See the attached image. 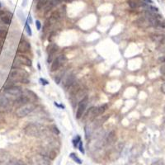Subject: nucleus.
Instances as JSON below:
<instances>
[{
    "instance_id": "bb28decb",
    "label": "nucleus",
    "mask_w": 165,
    "mask_h": 165,
    "mask_svg": "<svg viewBox=\"0 0 165 165\" xmlns=\"http://www.w3.org/2000/svg\"><path fill=\"white\" fill-rule=\"evenodd\" d=\"M52 130L54 132V134H56V135H59L60 134V130L58 129V127L56 126H52Z\"/></svg>"
},
{
    "instance_id": "7c9ffc66",
    "label": "nucleus",
    "mask_w": 165,
    "mask_h": 165,
    "mask_svg": "<svg viewBox=\"0 0 165 165\" xmlns=\"http://www.w3.org/2000/svg\"><path fill=\"white\" fill-rule=\"evenodd\" d=\"M151 165H164V163H163V162L162 160H159V161L153 162Z\"/></svg>"
},
{
    "instance_id": "9d476101",
    "label": "nucleus",
    "mask_w": 165,
    "mask_h": 165,
    "mask_svg": "<svg viewBox=\"0 0 165 165\" xmlns=\"http://www.w3.org/2000/svg\"><path fill=\"white\" fill-rule=\"evenodd\" d=\"M79 89H80V86H79V84H78V83H76V82H74V84L70 86V87H69V95L71 97H74L76 94H77V93H78V91H79Z\"/></svg>"
},
{
    "instance_id": "6e6552de",
    "label": "nucleus",
    "mask_w": 165,
    "mask_h": 165,
    "mask_svg": "<svg viewBox=\"0 0 165 165\" xmlns=\"http://www.w3.org/2000/svg\"><path fill=\"white\" fill-rule=\"evenodd\" d=\"M30 43H28L26 41H21L20 44H19V46H18V52H21V53L28 52L30 51Z\"/></svg>"
},
{
    "instance_id": "f257e3e1",
    "label": "nucleus",
    "mask_w": 165,
    "mask_h": 165,
    "mask_svg": "<svg viewBox=\"0 0 165 165\" xmlns=\"http://www.w3.org/2000/svg\"><path fill=\"white\" fill-rule=\"evenodd\" d=\"M34 109H35V106L31 103H27V104L19 107L16 111V115L18 117H27V115H29L31 112L34 111Z\"/></svg>"
},
{
    "instance_id": "39448f33",
    "label": "nucleus",
    "mask_w": 165,
    "mask_h": 165,
    "mask_svg": "<svg viewBox=\"0 0 165 165\" xmlns=\"http://www.w3.org/2000/svg\"><path fill=\"white\" fill-rule=\"evenodd\" d=\"M5 93L13 97H20L22 93L21 87H17V86H10V87H5Z\"/></svg>"
},
{
    "instance_id": "a211bd4d",
    "label": "nucleus",
    "mask_w": 165,
    "mask_h": 165,
    "mask_svg": "<svg viewBox=\"0 0 165 165\" xmlns=\"http://www.w3.org/2000/svg\"><path fill=\"white\" fill-rule=\"evenodd\" d=\"M0 18H1V21H3L4 24L9 25L11 23V17H9L8 15H3Z\"/></svg>"
},
{
    "instance_id": "2f4dec72",
    "label": "nucleus",
    "mask_w": 165,
    "mask_h": 165,
    "mask_svg": "<svg viewBox=\"0 0 165 165\" xmlns=\"http://www.w3.org/2000/svg\"><path fill=\"white\" fill-rule=\"evenodd\" d=\"M160 73H161L163 75H164L165 76V64H163V65H162L160 67Z\"/></svg>"
},
{
    "instance_id": "c756f323",
    "label": "nucleus",
    "mask_w": 165,
    "mask_h": 165,
    "mask_svg": "<svg viewBox=\"0 0 165 165\" xmlns=\"http://www.w3.org/2000/svg\"><path fill=\"white\" fill-rule=\"evenodd\" d=\"M36 29H37V30H41V21H38V20H36Z\"/></svg>"
},
{
    "instance_id": "f8f14e48",
    "label": "nucleus",
    "mask_w": 165,
    "mask_h": 165,
    "mask_svg": "<svg viewBox=\"0 0 165 165\" xmlns=\"http://www.w3.org/2000/svg\"><path fill=\"white\" fill-rule=\"evenodd\" d=\"M57 45H54V44H51V45H48L47 47V51H48L49 53V58H48V62L50 63L51 61V59H52V56L54 55V54L57 51Z\"/></svg>"
},
{
    "instance_id": "a19ab883",
    "label": "nucleus",
    "mask_w": 165,
    "mask_h": 165,
    "mask_svg": "<svg viewBox=\"0 0 165 165\" xmlns=\"http://www.w3.org/2000/svg\"><path fill=\"white\" fill-rule=\"evenodd\" d=\"M0 9H1V4H0Z\"/></svg>"
},
{
    "instance_id": "423d86ee",
    "label": "nucleus",
    "mask_w": 165,
    "mask_h": 165,
    "mask_svg": "<svg viewBox=\"0 0 165 165\" xmlns=\"http://www.w3.org/2000/svg\"><path fill=\"white\" fill-rule=\"evenodd\" d=\"M11 100L4 94H0V108L7 109L10 107Z\"/></svg>"
},
{
    "instance_id": "0eeeda50",
    "label": "nucleus",
    "mask_w": 165,
    "mask_h": 165,
    "mask_svg": "<svg viewBox=\"0 0 165 165\" xmlns=\"http://www.w3.org/2000/svg\"><path fill=\"white\" fill-rule=\"evenodd\" d=\"M33 165H51L50 159L45 156H38L36 157V162Z\"/></svg>"
},
{
    "instance_id": "4be33fe9",
    "label": "nucleus",
    "mask_w": 165,
    "mask_h": 165,
    "mask_svg": "<svg viewBox=\"0 0 165 165\" xmlns=\"http://www.w3.org/2000/svg\"><path fill=\"white\" fill-rule=\"evenodd\" d=\"M127 3H128V5H129L131 8H137V3L134 1V0H128L127 1Z\"/></svg>"
},
{
    "instance_id": "f03ea898",
    "label": "nucleus",
    "mask_w": 165,
    "mask_h": 165,
    "mask_svg": "<svg viewBox=\"0 0 165 165\" xmlns=\"http://www.w3.org/2000/svg\"><path fill=\"white\" fill-rule=\"evenodd\" d=\"M87 102H88V97L87 96H85L83 99H81L79 102H78V107L77 109V112H76V118L77 119H80L85 111V109L87 107Z\"/></svg>"
},
{
    "instance_id": "4c0bfd02",
    "label": "nucleus",
    "mask_w": 165,
    "mask_h": 165,
    "mask_svg": "<svg viewBox=\"0 0 165 165\" xmlns=\"http://www.w3.org/2000/svg\"><path fill=\"white\" fill-rule=\"evenodd\" d=\"M144 1H145V2H146V3H153V2H152V1H151V0H144Z\"/></svg>"
},
{
    "instance_id": "c9c22d12",
    "label": "nucleus",
    "mask_w": 165,
    "mask_h": 165,
    "mask_svg": "<svg viewBox=\"0 0 165 165\" xmlns=\"http://www.w3.org/2000/svg\"><path fill=\"white\" fill-rule=\"evenodd\" d=\"M161 91H162L163 93H165V83L163 84L162 87H161Z\"/></svg>"
},
{
    "instance_id": "5701e85b",
    "label": "nucleus",
    "mask_w": 165,
    "mask_h": 165,
    "mask_svg": "<svg viewBox=\"0 0 165 165\" xmlns=\"http://www.w3.org/2000/svg\"><path fill=\"white\" fill-rule=\"evenodd\" d=\"M80 141H81V138H80V136H78H78H77V137H76L74 140H73V144H74V146L75 148L77 147Z\"/></svg>"
},
{
    "instance_id": "e433bc0d",
    "label": "nucleus",
    "mask_w": 165,
    "mask_h": 165,
    "mask_svg": "<svg viewBox=\"0 0 165 165\" xmlns=\"http://www.w3.org/2000/svg\"><path fill=\"white\" fill-rule=\"evenodd\" d=\"M27 1H28V0H23V3H22V6L25 7V6H26V5H27Z\"/></svg>"
},
{
    "instance_id": "4468645a",
    "label": "nucleus",
    "mask_w": 165,
    "mask_h": 165,
    "mask_svg": "<svg viewBox=\"0 0 165 165\" xmlns=\"http://www.w3.org/2000/svg\"><path fill=\"white\" fill-rule=\"evenodd\" d=\"M75 82V76L74 74L69 75L67 78H66L65 82H64V87H69Z\"/></svg>"
},
{
    "instance_id": "393cba45",
    "label": "nucleus",
    "mask_w": 165,
    "mask_h": 165,
    "mask_svg": "<svg viewBox=\"0 0 165 165\" xmlns=\"http://www.w3.org/2000/svg\"><path fill=\"white\" fill-rule=\"evenodd\" d=\"M25 28H26V31H27V34H28L29 36H31V35H32V32H31V29L30 26H29V24H28L27 22H26V25H25Z\"/></svg>"
},
{
    "instance_id": "473e14b6",
    "label": "nucleus",
    "mask_w": 165,
    "mask_h": 165,
    "mask_svg": "<svg viewBox=\"0 0 165 165\" xmlns=\"http://www.w3.org/2000/svg\"><path fill=\"white\" fill-rule=\"evenodd\" d=\"M27 23L29 24V23H32V19H31V14H29V16H28V18H27Z\"/></svg>"
},
{
    "instance_id": "aec40b11",
    "label": "nucleus",
    "mask_w": 165,
    "mask_h": 165,
    "mask_svg": "<svg viewBox=\"0 0 165 165\" xmlns=\"http://www.w3.org/2000/svg\"><path fill=\"white\" fill-rule=\"evenodd\" d=\"M62 1H63V0H51V1H49L48 2V4L50 6H51L53 8V7L57 6L58 4L61 3Z\"/></svg>"
},
{
    "instance_id": "cd10ccee",
    "label": "nucleus",
    "mask_w": 165,
    "mask_h": 165,
    "mask_svg": "<svg viewBox=\"0 0 165 165\" xmlns=\"http://www.w3.org/2000/svg\"><path fill=\"white\" fill-rule=\"evenodd\" d=\"M78 149H79V150H80V152L83 153H84V147H83V142L82 141H80L79 142V144H78Z\"/></svg>"
},
{
    "instance_id": "b1692460",
    "label": "nucleus",
    "mask_w": 165,
    "mask_h": 165,
    "mask_svg": "<svg viewBox=\"0 0 165 165\" xmlns=\"http://www.w3.org/2000/svg\"><path fill=\"white\" fill-rule=\"evenodd\" d=\"M85 134H86V138H88V136H90L91 135V130H90V127L87 126H85Z\"/></svg>"
},
{
    "instance_id": "ea45409f",
    "label": "nucleus",
    "mask_w": 165,
    "mask_h": 165,
    "mask_svg": "<svg viewBox=\"0 0 165 165\" xmlns=\"http://www.w3.org/2000/svg\"><path fill=\"white\" fill-rule=\"evenodd\" d=\"M67 1H73V0H67Z\"/></svg>"
},
{
    "instance_id": "6ab92c4d",
    "label": "nucleus",
    "mask_w": 165,
    "mask_h": 165,
    "mask_svg": "<svg viewBox=\"0 0 165 165\" xmlns=\"http://www.w3.org/2000/svg\"><path fill=\"white\" fill-rule=\"evenodd\" d=\"M69 157L71 158V159L74 160V161H75L76 163H78V164H81L82 163V161H81V159H79L76 154H75L74 153H70V155H69Z\"/></svg>"
},
{
    "instance_id": "2eb2a0df",
    "label": "nucleus",
    "mask_w": 165,
    "mask_h": 165,
    "mask_svg": "<svg viewBox=\"0 0 165 165\" xmlns=\"http://www.w3.org/2000/svg\"><path fill=\"white\" fill-rule=\"evenodd\" d=\"M107 109V104H103V105L100 106V107H96V111H97V117L103 114Z\"/></svg>"
},
{
    "instance_id": "c85d7f7f",
    "label": "nucleus",
    "mask_w": 165,
    "mask_h": 165,
    "mask_svg": "<svg viewBox=\"0 0 165 165\" xmlns=\"http://www.w3.org/2000/svg\"><path fill=\"white\" fill-rule=\"evenodd\" d=\"M40 82H41V84H42V85H47V84H49L48 81L46 80V79H45V78H40Z\"/></svg>"
},
{
    "instance_id": "ddd939ff",
    "label": "nucleus",
    "mask_w": 165,
    "mask_h": 165,
    "mask_svg": "<svg viewBox=\"0 0 165 165\" xmlns=\"http://www.w3.org/2000/svg\"><path fill=\"white\" fill-rule=\"evenodd\" d=\"M116 140H117L116 133H115V131L112 130V131H111L108 134L107 137L105 140V144L106 145H109V144H113Z\"/></svg>"
},
{
    "instance_id": "f3484780",
    "label": "nucleus",
    "mask_w": 165,
    "mask_h": 165,
    "mask_svg": "<svg viewBox=\"0 0 165 165\" xmlns=\"http://www.w3.org/2000/svg\"><path fill=\"white\" fill-rule=\"evenodd\" d=\"M48 2L49 0H39L38 3H36V9L40 10V9L43 8V7H45Z\"/></svg>"
},
{
    "instance_id": "20e7f679",
    "label": "nucleus",
    "mask_w": 165,
    "mask_h": 165,
    "mask_svg": "<svg viewBox=\"0 0 165 165\" xmlns=\"http://www.w3.org/2000/svg\"><path fill=\"white\" fill-rule=\"evenodd\" d=\"M25 133L28 136H39L40 129L36 124H29L25 128Z\"/></svg>"
},
{
    "instance_id": "f704fd0d",
    "label": "nucleus",
    "mask_w": 165,
    "mask_h": 165,
    "mask_svg": "<svg viewBox=\"0 0 165 165\" xmlns=\"http://www.w3.org/2000/svg\"><path fill=\"white\" fill-rule=\"evenodd\" d=\"M159 62H162V63H164L165 62V58L164 57H160L159 59Z\"/></svg>"
},
{
    "instance_id": "dca6fc26",
    "label": "nucleus",
    "mask_w": 165,
    "mask_h": 165,
    "mask_svg": "<svg viewBox=\"0 0 165 165\" xmlns=\"http://www.w3.org/2000/svg\"><path fill=\"white\" fill-rule=\"evenodd\" d=\"M155 39L154 41L157 42H159L160 45H162L163 47L165 48V36H154Z\"/></svg>"
},
{
    "instance_id": "412c9836",
    "label": "nucleus",
    "mask_w": 165,
    "mask_h": 165,
    "mask_svg": "<svg viewBox=\"0 0 165 165\" xmlns=\"http://www.w3.org/2000/svg\"><path fill=\"white\" fill-rule=\"evenodd\" d=\"M8 165H24V163L20 161V160H17V159H14V160H12L8 163Z\"/></svg>"
},
{
    "instance_id": "7ed1b4c3",
    "label": "nucleus",
    "mask_w": 165,
    "mask_h": 165,
    "mask_svg": "<svg viewBox=\"0 0 165 165\" xmlns=\"http://www.w3.org/2000/svg\"><path fill=\"white\" fill-rule=\"evenodd\" d=\"M66 60H67V59H66V56L64 54H60L57 58H55L54 61H53L52 64H51V72H54V71L58 70L62 66V64L65 62Z\"/></svg>"
},
{
    "instance_id": "58836bf2",
    "label": "nucleus",
    "mask_w": 165,
    "mask_h": 165,
    "mask_svg": "<svg viewBox=\"0 0 165 165\" xmlns=\"http://www.w3.org/2000/svg\"><path fill=\"white\" fill-rule=\"evenodd\" d=\"M163 111H164V112H165V106H164V107H163Z\"/></svg>"
},
{
    "instance_id": "9b49d317",
    "label": "nucleus",
    "mask_w": 165,
    "mask_h": 165,
    "mask_svg": "<svg viewBox=\"0 0 165 165\" xmlns=\"http://www.w3.org/2000/svg\"><path fill=\"white\" fill-rule=\"evenodd\" d=\"M29 101H30L29 97H27V96H22V95H21V96L18 97V98H17V100L14 102V104L21 107V106H23L25 104H27L29 102Z\"/></svg>"
},
{
    "instance_id": "a878e982",
    "label": "nucleus",
    "mask_w": 165,
    "mask_h": 165,
    "mask_svg": "<svg viewBox=\"0 0 165 165\" xmlns=\"http://www.w3.org/2000/svg\"><path fill=\"white\" fill-rule=\"evenodd\" d=\"M7 35V31L0 27V38H4Z\"/></svg>"
},
{
    "instance_id": "72a5a7b5",
    "label": "nucleus",
    "mask_w": 165,
    "mask_h": 165,
    "mask_svg": "<svg viewBox=\"0 0 165 165\" xmlns=\"http://www.w3.org/2000/svg\"><path fill=\"white\" fill-rule=\"evenodd\" d=\"M54 105L56 106V107H60V108H62V109H64V106L61 105V104H58L56 102H54Z\"/></svg>"
},
{
    "instance_id": "1a4fd4ad",
    "label": "nucleus",
    "mask_w": 165,
    "mask_h": 165,
    "mask_svg": "<svg viewBox=\"0 0 165 165\" xmlns=\"http://www.w3.org/2000/svg\"><path fill=\"white\" fill-rule=\"evenodd\" d=\"M16 61L18 64H22L29 66V67L31 66V60H29L26 56H23V55H18V57L16 58Z\"/></svg>"
}]
</instances>
